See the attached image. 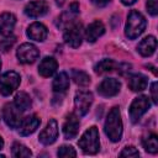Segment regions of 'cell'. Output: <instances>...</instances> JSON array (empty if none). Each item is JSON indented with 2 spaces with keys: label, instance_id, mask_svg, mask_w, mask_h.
Segmentation results:
<instances>
[{
  "label": "cell",
  "instance_id": "6da1fadb",
  "mask_svg": "<svg viewBox=\"0 0 158 158\" xmlns=\"http://www.w3.org/2000/svg\"><path fill=\"white\" fill-rule=\"evenodd\" d=\"M105 133L112 142H118L122 136V120L118 107H112L105 121Z\"/></svg>",
  "mask_w": 158,
  "mask_h": 158
},
{
  "label": "cell",
  "instance_id": "7a4b0ae2",
  "mask_svg": "<svg viewBox=\"0 0 158 158\" xmlns=\"http://www.w3.org/2000/svg\"><path fill=\"white\" fill-rule=\"evenodd\" d=\"M78 144L83 149V152L86 153V154H95V153H98V151L100 148L98 128L95 126H93L89 130H86L83 133L81 138L79 139Z\"/></svg>",
  "mask_w": 158,
  "mask_h": 158
},
{
  "label": "cell",
  "instance_id": "3957f363",
  "mask_svg": "<svg viewBox=\"0 0 158 158\" xmlns=\"http://www.w3.org/2000/svg\"><path fill=\"white\" fill-rule=\"evenodd\" d=\"M146 28V20L144 17L136 10H132L127 17V23H126V30L125 33L128 38L135 40L137 38Z\"/></svg>",
  "mask_w": 158,
  "mask_h": 158
},
{
  "label": "cell",
  "instance_id": "277c9868",
  "mask_svg": "<svg viewBox=\"0 0 158 158\" xmlns=\"http://www.w3.org/2000/svg\"><path fill=\"white\" fill-rule=\"evenodd\" d=\"M20 85V75L16 72H6L0 77V93L4 96L12 94Z\"/></svg>",
  "mask_w": 158,
  "mask_h": 158
},
{
  "label": "cell",
  "instance_id": "5b68a950",
  "mask_svg": "<svg viewBox=\"0 0 158 158\" xmlns=\"http://www.w3.org/2000/svg\"><path fill=\"white\" fill-rule=\"evenodd\" d=\"M81 38H83V30H81V25L78 22H72L65 27L64 31V41L68 46L77 48L80 46L81 43Z\"/></svg>",
  "mask_w": 158,
  "mask_h": 158
},
{
  "label": "cell",
  "instance_id": "8992f818",
  "mask_svg": "<svg viewBox=\"0 0 158 158\" xmlns=\"http://www.w3.org/2000/svg\"><path fill=\"white\" fill-rule=\"evenodd\" d=\"M149 106H151V102H149V99L147 96L141 95V96L136 98L132 101L131 106H130V118H131V121L133 123H136L142 117V115L147 112Z\"/></svg>",
  "mask_w": 158,
  "mask_h": 158
},
{
  "label": "cell",
  "instance_id": "52a82bcc",
  "mask_svg": "<svg viewBox=\"0 0 158 158\" xmlns=\"http://www.w3.org/2000/svg\"><path fill=\"white\" fill-rule=\"evenodd\" d=\"M16 56H17V58L21 63L30 64V63H33L38 58L40 52H38L36 46H33L31 43H23L19 47V49L16 52Z\"/></svg>",
  "mask_w": 158,
  "mask_h": 158
},
{
  "label": "cell",
  "instance_id": "ba28073f",
  "mask_svg": "<svg viewBox=\"0 0 158 158\" xmlns=\"http://www.w3.org/2000/svg\"><path fill=\"white\" fill-rule=\"evenodd\" d=\"M21 112L16 106L15 104H6L4 106V110H2V117L6 122L7 126H10L11 128H16L20 126L21 121H22V116H21Z\"/></svg>",
  "mask_w": 158,
  "mask_h": 158
},
{
  "label": "cell",
  "instance_id": "9c48e42d",
  "mask_svg": "<svg viewBox=\"0 0 158 158\" xmlns=\"http://www.w3.org/2000/svg\"><path fill=\"white\" fill-rule=\"evenodd\" d=\"M121 89V83L115 79V78H106L104 79L99 86H98V93L101 96L105 98H110V96H115L116 94H118Z\"/></svg>",
  "mask_w": 158,
  "mask_h": 158
},
{
  "label": "cell",
  "instance_id": "30bf717a",
  "mask_svg": "<svg viewBox=\"0 0 158 158\" xmlns=\"http://www.w3.org/2000/svg\"><path fill=\"white\" fill-rule=\"evenodd\" d=\"M93 104V95L89 91H79L75 95L74 99V105H75V110L79 114V116H84L90 106Z\"/></svg>",
  "mask_w": 158,
  "mask_h": 158
},
{
  "label": "cell",
  "instance_id": "8fae6325",
  "mask_svg": "<svg viewBox=\"0 0 158 158\" xmlns=\"http://www.w3.org/2000/svg\"><path fill=\"white\" fill-rule=\"evenodd\" d=\"M58 137V125L56 120H49L47 126L40 133V142L43 144H52Z\"/></svg>",
  "mask_w": 158,
  "mask_h": 158
},
{
  "label": "cell",
  "instance_id": "7c38bea8",
  "mask_svg": "<svg viewBox=\"0 0 158 158\" xmlns=\"http://www.w3.org/2000/svg\"><path fill=\"white\" fill-rule=\"evenodd\" d=\"M48 11V4L44 0H35L28 2L25 6V14L28 17H41L43 15H46Z\"/></svg>",
  "mask_w": 158,
  "mask_h": 158
},
{
  "label": "cell",
  "instance_id": "4fadbf2b",
  "mask_svg": "<svg viewBox=\"0 0 158 158\" xmlns=\"http://www.w3.org/2000/svg\"><path fill=\"white\" fill-rule=\"evenodd\" d=\"M40 123H41V120H40L38 116H36V115L27 116V117L22 118V121L19 126V128H20L19 132H20L21 136H28V135L33 133L37 130Z\"/></svg>",
  "mask_w": 158,
  "mask_h": 158
},
{
  "label": "cell",
  "instance_id": "5bb4252c",
  "mask_svg": "<svg viewBox=\"0 0 158 158\" xmlns=\"http://www.w3.org/2000/svg\"><path fill=\"white\" fill-rule=\"evenodd\" d=\"M79 120L74 114H69L63 123V135L67 139H72L78 135Z\"/></svg>",
  "mask_w": 158,
  "mask_h": 158
},
{
  "label": "cell",
  "instance_id": "9a60e30c",
  "mask_svg": "<svg viewBox=\"0 0 158 158\" xmlns=\"http://www.w3.org/2000/svg\"><path fill=\"white\" fill-rule=\"evenodd\" d=\"M16 23V17L10 12H4L0 15V35L10 36L14 31Z\"/></svg>",
  "mask_w": 158,
  "mask_h": 158
},
{
  "label": "cell",
  "instance_id": "2e32d148",
  "mask_svg": "<svg viewBox=\"0 0 158 158\" xmlns=\"http://www.w3.org/2000/svg\"><path fill=\"white\" fill-rule=\"evenodd\" d=\"M105 32V26L101 21L96 20L94 22H91L88 28L85 30V38L88 42H95L100 36H102Z\"/></svg>",
  "mask_w": 158,
  "mask_h": 158
},
{
  "label": "cell",
  "instance_id": "e0dca14e",
  "mask_svg": "<svg viewBox=\"0 0 158 158\" xmlns=\"http://www.w3.org/2000/svg\"><path fill=\"white\" fill-rule=\"evenodd\" d=\"M47 28L44 25L40 23V22H33L28 26L27 28V36L33 40V41H38V42H42L46 40L47 37Z\"/></svg>",
  "mask_w": 158,
  "mask_h": 158
},
{
  "label": "cell",
  "instance_id": "ac0fdd59",
  "mask_svg": "<svg viewBox=\"0 0 158 158\" xmlns=\"http://www.w3.org/2000/svg\"><path fill=\"white\" fill-rule=\"evenodd\" d=\"M57 67H58V63L54 58L52 57H46L41 60L40 65H38V73L44 77V78H48L51 77L56 70H57Z\"/></svg>",
  "mask_w": 158,
  "mask_h": 158
},
{
  "label": "cell",
  "instance_id": "d6986e66",
  "mask_svg": "<svg viewBox=\"0 0 158 158\" xmlns=\"http://www.w3.org/2000/svg\"><path fill=\"white\" fill-rule=\"evenodd\" d=\"M156 48H157V40H156L153 36H148V37L143 38V40L138 43V47H137L138 52H139L142 56H144V57L152 56V54L154 53Z\"/></svg>",
  "mask_w": 158,
  "mask_h": 158
},
{
  "label": "cell",
  "instance_id": "ffe728a7",
  "mask_svg": "<svg viewBox=\"0 0 158 158\" xmlns=\"http://www.w3.org/2000/svg\"><path fill=\"white\" fill-rule=\"evenodd\" d=\"M148 80L142 74H133L128 78V86L133 91H142L147 88Z\"/></svg>",
  "mask_w": 158,
  "mask_h": 158
},
{
  "label": "cell",
  "instance_id": "44dd1931",
  "mask_svg": "<svg viewBox=\"0 0 158 158\" xmlns=\"http://www.w3.org/2000/svg\"><path fill=\"white\" fill-rule=\"evenodd\" d=\"M68 86H69V77L64 72L59 73L54 78L53 84H52V88H53V90L56 93H63V91H65L68 89Z\"/></svg>",
  "mask_w": 158,
  "mask_h": 158
},
{
  "label": "cell",
  "instance_id": "7402d4cb",
  "mask_svg": "<svg viewBox=\"0 0 158 158\" xmlns=\"http://www.w3.org/2000/svg\"><path fill=\"white\" fill-rule=\"evenodd\" d=\"M14 104H15V106H16L20 111H26V110L30 109V106H31V98H30L25 91H20V93L16 94Z\"/></svg>",
  "mask_w": 158,
  "mask_h": 158
},
{
  "label": "cell",
  "instance_id": "603a6c76",
  "mask_svg": "<svg viewBox=\"0 0 158 158\" xmlns=\"http://www.w3.org/2000/svg\"><path fill=\"white\" fill-rule=\"evenodd\" d=\"M143 148L149 153H157L158 152V137L154 133L148 135L142 141Z\"/></svg>",
  "mask_w": 158,
  "mask_h": 158
},
{
  "label": "cell",
  "instance_id": "cb8c5ba5",
  "mask_svg": "<svg viewBox=\"0 0 158 158\" xmlns=\"http://www.w3.org/2000/svg\"><path fill=\"white\" fill-rule=\"evenodd\" d=\"M115 68V62L111 59H102L95 65V73L96 74H106L109 72H112Z\"/></svg>",
  "mask_w": 158,
  "mask_h": 158
},
{
  "label": "cell",
  "instance_id": "d4e9b609",
  "mask_svg": "<svg viewBox=\"0 0 158 158\" xmlns=\"http://www.w3.org/2000/svg\"><path fill=\"white\" fill-rule=\"evenodd\" d=\"M72 78L74 83L78 84L79 86H86L90 83V77L83 70H74L72 74Z\"/></svg>",
  "mask_w": 158,
  "mask_h": 158
},
{
  "label": "cell",
  "instance_id": "484cf974",
  "mask_svg": "<svg viewBox=\"0 0 158 158\" xmlns=\"http://www.w3.org/2000/svg\"><path fill=\"white\" fill-rule=\"evenodd\" d=\"M12 156L16 157V158H22V157H31L32 153L31 151L25 147L23 144H20V143H15L12 146Z\"/></svg>",
  "mask_w": 158,
  "mask_h": 158
},
{
  "label": "cell",
  "instance_id": "4316f807",
  "mask_svg": "<svg viewBox=\"0 0 158 158\" xmlns=\"http://www.w3.org/2000/svg\"><path fill=\"white\" fill-rule=\"evenodd\" d=\"M58 157H63V158H68V157H75L77 156V152L74 151L73 147L70 146H62L58 152H57Z\"/></svg>",
  "mask_w": 158,
  "mask_h": 158
},
{
  "label": "cell",
  "instance_id": "83f0119b",
  "mask_svg": "<svg viewBox=\"0 0 158 158\" xmlns=\"http://www.w3.org/2000/svg\"><path fill=\"white\" fill-rule=\"evenodd\" d=\"M120 156H121V157L135 158V157H138V156H139V153H138V151H137L133 146H127V147H125V148L121 151Z\"/></svg>",
  "mask_w": 158,
  "mask_h": 158
},
{
  "label": "cell",
  "instance_id": "f1b7e54d",
  "mask_svg": "<svg viewBox=\"0 0 158 158\" xmlns=\"http://www.w3.org/2000/svg\"><path fill=\"white\" fill-rule=\"evenodd\" d=\"M15 43V37H7V38H4L0 41V48L4 51V52H7L12 44Z\"/></svg>",
  "mask_w": 158,
  "mask_h": 158
},
{
  "label": "cell",
  "instance_id": "f546056e",
  "mask_svg": "<svg viewBox=\"0 0 158 158\" xmlns=\"http://www.w3.org/2000/svg\"><path fill=\"white\" fill-rule=\"evenodd\" d=\"M147 10L152 16L158 14V0H148L147 1Z\"/></svg>",
  "mask_w": 158,
  "mask_h": 158
},
{
  "label": "cell",
  "instance_id": "4dcf8cb0",
  "mask_svg": "<svg viewBox=\"0 0 158 158\" xmlns=\"http://www.w3.org/2000/svg\"><path fill=\"white\" fill-rule=\"evenodd\" d=\"M151 94H152V100H153V102L157 104L158 96H157V83H156V81H154V83L152 84V86H151Z\"/></svg>",
  "mask_w": 158,
  "mask_h": 158
},
{
  "label": "cell",
  "instance_id": "1f68e13d",
  "mask_svg": "<svg viewBox=\"0 0 158 158\" xmlns=\"http://www.w3.org/2000/svg\"><path fill=\"white\" fill-rule=\"evenodd\" d=\"M96 6H99V7H102V6H105V5H107L111 0H91Z\"/></svg>",
  "mask_w": 158,
  "mask_h": 158
},
{
  "label": "cell",
  "instance_id": "d6a6232c",
  "mask_svg": "<svg viewBox=\"0 0 158 158\" xmlns=\"http://www.w3.org/2000/svg\"><path fill=\"white\" fill-rule=\"evenodd\" d=\"M70 9H72V11H73L74 14H77V12L79 11V6H78V2H73V4L70 5Z\"/></svg>",
  "mask_w": 158,
  "mask_h": 158
},
{
  "label": "cell",
  "instance_id": "836d02e7",
  "mask_svg": "<svg viewBox=\"0 0 158 158\" xmlns=\"http://www.w3.org/2000/svg\"><path fill=\"white\" fill-rule=\"evenodd\" d=\"M125 5H132V4H135L136 2V0H121Z\"/></svg>",
  "mask_w": 158,
  "mask_h": 158
},
{
  "label": "cell",
  "instance_id": "e575fe53",
  "mask_svg": "<svg viewBox=\"0 0 158 158\" xmlns=\"http://www.w3.org/2000/svg\"><path fill=\"white\" fill-rule=\"evenodd\" d=\"M2 146H4V141H2V138L0 137V149L2 148Z\"/></svg>",
  "mask_w": 158,
  "mask_h": 158
},
{
  "label": "cell",
  "instance_id": "d590c367",
  "mask_svg": "<svg viewBox=\"0 0 158 158\" xmlns=\"http://www.w3.org/2000/svg\"><path fill=\"white\" fill-rule=\"evenodd\" d=\"M0 68H1V60H0Z\"/></svg>",
  "mask_w": 158,
  "mask_h": 158
}]
</instances>
